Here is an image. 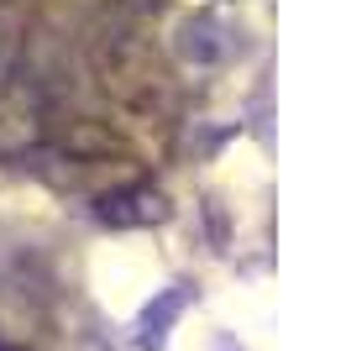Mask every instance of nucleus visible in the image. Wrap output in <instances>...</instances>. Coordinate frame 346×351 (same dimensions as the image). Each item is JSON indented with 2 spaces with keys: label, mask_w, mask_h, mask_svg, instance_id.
<instances>
[{
  "label": "nucleus",
  "mask_w": 346,
  "mask_h": 351,
  "mask_svg": "<svg viewBox=\"0 0 346 351\" xmlns=\"http://www.w3.org/2000/svg\"><path fill=\"white\" fill-rule=\"evenodd\" d=\"M163 215H168L163 199H158V194H147V189L105 199V220H111V226H147V220H163Z\"/></svg>",
  "instance_id": "obj_1"
},
{
  "label": "nucleus",
  "mask_w": 346,
  "mask_h": 351,
  "mask_svg": "<svg viewBox=\"0 0 346 351\" xmlns=\"http://www.w3.org/2000/svg\"><path fill=\"white\" fill-rule=\"evenodd\" d=\"M178 309H184V293H178V289H168L158 304H147V315H142V346H147V351H158V346H163V336H168V320L178 315Z\"/></svg>",
  "instance_id": "obj_2"
}]
</instances>
